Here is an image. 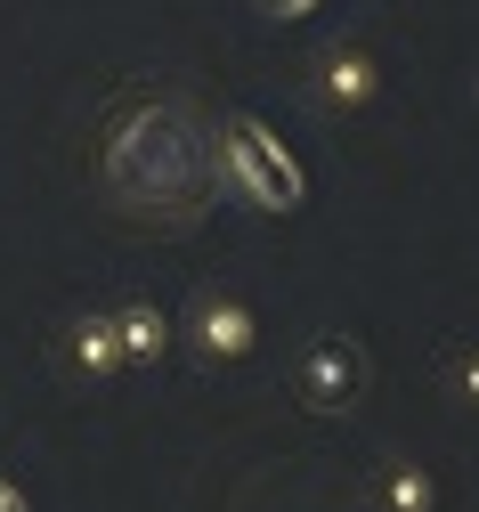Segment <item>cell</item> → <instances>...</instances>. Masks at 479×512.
I'll return each mask as SVG.
<instances>
[{
  "label": "cell",
  "instance_id": "6da1fadb",
  "mask_svg": "<svg viewBox=\"0 0 479 512\" xmlns=\"http://www.w3.org/2000/svg\"><path fill=\"white\" fill-rule=\"evenodd\" d=\"M220 163H228V179H236V196L260 204V212H301V204H309L301 155L268 131L260 114H228V122H220Z\"/></svg>",
  "mask_w": 479,
  "mask_h": 512
},
{
  "label": "cell",
  "instance_id": "7a4b0ae2",
  "mask_svg": "<svg viewBox=\"0 0 479 512\" xmlns=\"http://www.w3.org/2000/svg\"><path fill=\"white\" fill-rule=\"evenodd\" d=\"M358 391H366V350L350 334H317L309 358H301V399L317 415H333V407H350Z\"/></svg>",
  "mask_w": 479,
  "mask_h": 512
},
{
  "label": "cell",
  "instance_id": "3957f363",
  "mask_svg": "<svg viewBox=\"0 0 479 512\" xmlns=\"http://www.w3.org/2000/svg\"><path fill=\"white\" fill-rule=\"evenodd\" d=\"M252 342H260V317H252L244 301L212 293V301L195 309V350L212 358V366H236V358H252Z\"/></svg>",
  "mask_w": 479,
  "mask_h": 512
},
{
  "label": "cell",
  "instance_id": "277c9868",
  "mask_svg": "<svg viewBox=\"0 0 479 512\" xmlns=\"http://www.w3.org/2000/svg\"><path fill=\"white\" fill-rule=\"evenodd\" d=\"M317 98H325V106H374V98H382V66H374V49H333V57H325V74H317Z\"/></svg>",
  "mask_w": 479,
  "mask_h": 512
},
{
  "label": "cell",
  "instance_id": "5b68a950",
  "mask_svg": "<svg viewBox=\"0 0 479 512\" xmlns=\"http://www.w3.org/2000/svg\"><path fill=\"white\" fill-rule=\"evenodd\" d=\"M114 342H122V366H163L171 317H163L155 301H122V309H114Z\"/></svg>",
  "mask_w": 479,
  "mask_h": 512
},
{
  "label": "cell",
  "instance_id": "8992f818",
  "mask_svg": "<svg viewBox=\"0 0 479 512\" xmlns=\"http://www.w3.org/2000/svg\"><path fill=\"white\" fill-rule=\"evenodd\" d=\"M65 358H74V374H90V382L130 374V366H122V342H114V317H82V326L65 334Z\"/></svg>",
  "mask_w": 479,
  "mask_h": 512
},
{
  "label": "cell",
  "instance_id": "52a82bcc",
  "mask_svg": "<svg viewBox=\"0 0 479 512\" xmlns=\"http://www.w3.org/2000/svg\"><path fill=\"white\" fill-rule=\"evenodd\" d=\"M382 512H439V480L423 464H382Z\"/></svg>",
  "mask_w": 479,
  "mask_h": 512
},
{
  "label": "cell",
  "instance_id": "ba28073f",
  "mask_svg": "<svg viewBox=\"0 0 479 512\" xmlns=\"http://www.w3.org/2000/svg\"><path fill=\"white\" fill-rule=\"evenodd\" d=\"M447 391H455L463 407H479V342H455V358H447Z\"/></svg>",
  "mask_w": 479,
  "mask_h": 512
},
{
  "label": "cell",
  "instance_id": "9c48e42d",
  "mask_svg": "<svg viewBox=\"0 0 479 512\" xmlns=\"http://www.w3.org/2000/svg\"><path fill=\"white\" fill-rule=\"evenodd\" d=\"M0 512H33V496H25V480H17V472H0Z\"/></svg>",
  "mask_w": 479,
  "mask_h": 512
},
{
  "label": "cell",
  "instance_id": "30bf717a",
  "mask_svg": "<svg viewBox=\"0 0 479 512\" xmlns=\"http://www.w3.org/2000/svg\"><path fill=\"white\" fill-rule=\"evenodd\" d=\"M260 9H268V17H285V25H293V17H309V9H317V0H260Z\"/></svg>",
  "mask_w": 479,
  "mask_h": 512
}]
</instances>
